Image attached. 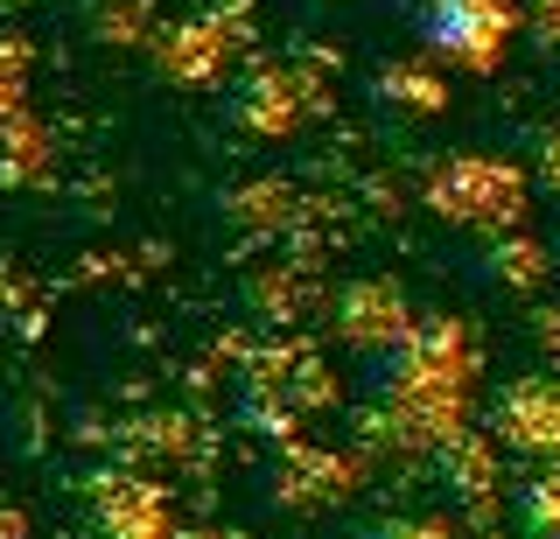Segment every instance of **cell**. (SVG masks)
<instances>
[{
    "label": "cell",
    "instance_id": "obj_5",
    "mask_svg": "<svg viewBox=\"0 0 560 539\" xmlns=\"http://www.w3.org/2000/svg\"><path fill=\"white\" fill-rule=\"evenodd\" d=\"M547 176H553V183H560V141H553V154H547Z\"/></svg>",
    "mask_w": 560,
    "mask_h": 539
},
{
    "label": "cell",
    "instance_id": "obj_3",
    "mask_svg": "<svg viewBox=\"0 0 560 539\" xmlns=\"http://www.w3.org/2000/svg\"><path fill=\"white\" fill-rule=\"evenodd\" d=\"M498 427H504V442H518V448L560 456V386H547V378L512 386V392H504V407H498Z\"/></svg>",
    "mask_w": 560,
    "mask_h": 539
},
{
    "label": "cell",
    "instance_id": "obj_4",
    "mask_svg": "<svg viewBox=\"0 0 560 539\" xmlns=\"http://www.w3.org/2000/svg\"><path fill=\"white\" fill-rule=\"evenodd\" d=\"M525 526H533L539 539H553V532H560V469L533 477V491H525Z\"/></svg>",
    "mask_w": 560,
    "mask_h": 539
},
{
    "label": "cell",
    "instance_id": "obj_2",
    "mask_svg": "<svg viewBox=\"0 0 560 539\" xmlns=\"http://www.w3.org/2000/svg\"><path fill=\"white\" fill-rule=\"evenodd\" d=\"M434 203L455 218V224H477V218H512L518 211V176L504 162H477V154H463V162L448 168L442 183L428 189Z\"/></svg>",
    "mask_w": 560,
    "mask_h": 539
},
{
    "label": "cell",
    "instance_id": "obj_1",
    "mask_svg": "<svg viewBox=\"0 0 560 539\" xmlns=\"http://www.w3.org/2000/svg\"><path fill=\"white\" fill-rule=\"evenodd\" d=\"M413 28L428 43V57L448 63V71H498L518 36V8L512 0H428L413 14Z\"/></svg>",
    "mask_w": 560,
    "mask_h": 539
}]
</instances>
